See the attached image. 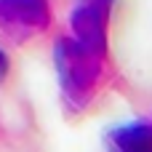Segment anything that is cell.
Wrapping results in <instances>:
<instances>
[{
  "label": "cell",
  "mask_w": 152,
  "mask_h": 152,
  "mask_svg": "<svg viewBox=\"0 0 152 152\" xmlns=\"http://www.w3.org/2000/svg\"><path fill=\"white\" fill-rule=\"evenodd\" d=\"M110 152H152V123L120 126L110 134Z\"/></svg>",
  "instance_id": "cell-4"
},
{
  "label": "cell",
  "mask_w": 152,
  "mask_h": 152,
  "mask_svg": "<svg viewBox=\"0 0 152 152\" xmlns=\"http://www.w3.org/2000/svg\"><path fill=\"white\" fill-rule=\"evenodd\" d=\"M48 24H51L48 0H0V29L11 40L24 43L45 32Z\"/></svg>",
  "instance_id": "cell-3"
},
{
  "label": "cell",
  "mask_w": 152,
  "mask_h": 152,
  "mask_svg": "<svg viewBox=\"0 0 152 152\" xmlns=\"http://www.w3.org/2000/svg\"><path fill=\"white\" fill-rule=\"evenodd\" d=\"M53 61H56L59 83H61V91H64L67 102L77 104V107L86 104L88 96L94 94L96 83H99L104 59L96 56V53H91L88 48H83L69 35V37H59L56 40Z\"/></svg>",
  "instance_id": "cell-1"
},
{
  "label": "cell",
  "mask_w": 152,
  "mask_h": 152,
  "mask_svg": "<svg viewBox=\"0 0 152 152\" xmlns=\"http://www.w3.org/2000/svg\"><path fill=\"white\" fill-rule=\"evenodd\" d=\"M5 72H8V59H5V53L0 51V80L5 77Z\"/></svg>",
  "instance_id": "cell-5"
},
{
  "label": "cell",
  "mask_w": 152,
  "mask_h": 152,
  "mask_svg": "<svg viewBox=\"0 0 152 152\" xmlns=\"http://www.w3.org/2000/svg\"><path fill=\"white\" fill-rule=\"evenodd\" d=\"M112 0H83L69 13L72 37L96 56H107V29H110Z\"/></svg>",
  "instance_id": "cell-2"
}]
</instances>
